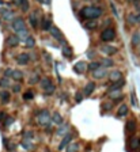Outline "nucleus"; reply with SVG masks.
<instances>
[{"label": "nucleus", "mask_w": 140, "mask_h": 152, "mask_svg": "<svg viewBox=\"0 0 140 152\" xmlns=\"http://www.w3.org/2000/svg\"><path fill=\"white\" fill-rule=\"evenodd\" d=\"M87 54H88V56H90V58H93L94 56H95V53H94V52H88Z\"/></svg>", "instance_id": "obj_50"}, {"label": "nucleus", "mask_w": 140, "mask_h": 152, "mask_svg": "<svg viewBox=\"0 0 140 152\" xmlns=\"http://www.w3.org/2000/svg\"><path fill=\"white\" fill-rule=\"evenodd\" d=\"M128 144H129V148H132V149H140V137L132 136Z\"/></svg>", "instance_id": "obj_15"}, {"label": "nucleus", "mask_w": 140, "mask_h": 152, "mask_svg": "<svg viewBox=\"0 0 140 152\" xmlns=\"http://www.w3.org/2000/svg\"><path fill=\"white\" fill-rule=\"evenodd\" d=\"M65 151H67V152H78L79 151V144H78V143H75V141H71L67 145Z\"/></svg>", "instance_id": "obj_28"}, {"label": "nucleus", "mask_w": 140, "mask_h": 152, "mask_svg": "<svg viewBox=\"0 0 140 152\" xmlns=\"http://www.w3.org/2000/svg\"><path fill=\"white\" fill-rule=\"evenodd\" d=\"M12 122H14V118H12V117H7V118L4 120V125L5 126H10Z\"/></svg>", "instance_id": "obj_42"}, {"label": "nucleus", "mask_w": 140, "mask_h": 152, "mask_svg": "<svg viewBox=\"0 0 140 152\" xmlns=\"http://www.w3.org/2000/svg\"><path fill=\"white\" fill-rule=\"evenodd\" d=\"M10 98H11V95L8 91H1V92H0V99H1V102L8 103V102H10Z\"/></svg>", "instance_id": "obj_31"}, {"label": "nucleus", "mask_w": 140, "mask_h": 152, "mask_svg": "<svg viewBox=\"0 0 140 152\" xmlns=\"http://www.w3.org/2000/svg\"><path fill=\"white\" fill-rule=\"evenodd\" d=\"M131 44H132V46L136 48L140 45V33L139 31H135L132 34V38H131Z\"/></svg>", "instance_id": "obj_20"}, {"label": "nucleus", "mask_w": 140, "mask_h": 152, "mask_svg": "<svg viewBox=\"0 0 140 152\" xmlns=\"http://www.w3.org/2000/svg\"><path fill=\"white\" fill-rule=\"evenodd\" d=\"M104 14V10L99 7V5H86L83 7L80 12H79V15H80V19H98L101 18Z\"/></svg>", "instance_id": "obj_1"}, {"label": "nucleus", "mask_w": 140, "mask_h": 152, "mask_svg": "<svg viewBox=\"0 0 140 152\" xmlns=\"http://www.w3.org/2000/svg\"><path fill=\"white\" fill-rule=\"evenodd\" d=\"M5 11H7V10H5V8H0V14L3 15V14H4V12H5Z\"/></svg>", "instance_id": "obj_52"}, {"label": "nucleus", "mask_w": 140, "mask_h": 152, "mask_svg": "<svg viewBox=\"0 0 140 152\" xmlns=\"http://www.w3.org/2000/svg\"><path fill=\"white\" fill-rule=\"evenodd\" d=\"M12 72H14V69L7 68L4 71V78H10V76H12Z\"/></svg>", "instance_id": "obj_41"}, {"label": "nucleus", "mask_w": 140, "mask_h": 152, "mask_svg": "<svg viewBox=\"0 0 140 152\" xmlns=\"http://www.w3.org/2000/svg\"><path fill=\"white\" fill-rule=\"evenodd\" d=\"M12 91L14 92H19L21 91V84H14L12 86Z\"/></svg>", "instance_id": "obj_46"}, {"label": "nucleus", "mask_w": 140, "mask_h": 152, "mask_svg": "<svg viewBox=\"0 0 140 152\" xmlns=\"http://www.w3.org/2000/svg\"><path fill=\"white\" fill-rule=\"evenodd\" d=\"M124 84H125L124 79H120V80H117V82H113L112 86L109 87V92H113V91H121V88L124 87Z\"/></svg>", "instance_id": "obj_9"}, {"label": "nucleus", "mask_w": 140, "mask_h": 152, "mask_svg": "<svg viewBox=\"0 0 140 152\" xmlns=\"http://www.w3.org/2000/svg\"><path fill=\"white\" fill-rule=\"evenodd\" d=\"M23 137H25V140H31V139H33V133H31V132H25V133H23Z\"/></svg>", "instance_id": "obj_44"}, {"label": "nucleus", "mask_w": 140, "mask_h": 152, "mask_svg": "<svg viewBox=\"0 0 140 152\" xmlns=\"http://www.w3.org/2000/svg\"><path fill=\"white\" fill-rule=\"evenodd\" d=\"M29 22H30V26L33 29H38L40 26V18H38V11L36 12H31L29 15Z\"/></svg>", "instance_id": "obj_7"}, {"label": "nucleus", "mask_w": 140, "mask_h": 152, "mask_svg": "<svg viewBox=\"0 0 140 152\" xmlns=\"http://www.w3.org/2000/svg\"><path fill=\"white\" fill-rule=\"evenodd\" d=\"M53 27L52 25V19L49 18V16H42L41 18V30L44 31H50V29Z\"/></svg>", "instance_id": "obj_6"}, {"label": "nucleus", "mask_w": 140, "mask_h": 152, "mask_svg": "<svg viewBox=\"0 0 140 152\" xmlns=\"http://www.w3.org/2000/svg\"><path fill=\"white\" fill-rule=\"evenodd\" d=\"M136 11H137V14H140V4L136 5Z\"/></svg>", "instance_id": "obj_51"}, {"label": "nucleus", "mask_w": 140, "mask_h": 152, "mask_svg": "<svg viewBox=\"0 0 140 152\" xmlns=\"http://www.w3.org/2000/svg\"><path fill=\"white\" fill-rule=\"evenodd\" d=\"M0 87H3V88H7V87H10V80H8V78L0 79Z\"/></svg>", "instance_id": "obj_37"}, {"label": "nucleus", "mask_w": 140, "mask_h": 152, "mask_svg": "<svg viewBox=\"0 0 140 152\" xmlns=\"http://www.w3.org/2000/svg\"><path fill=\"white\" fill-rule=\"evenodd\" d=\"M40 76H38V74H34V75H31L30 79H29V83L30 84H37V83H40Z\"/></svg>", "instance_id": "obj_35"}, {"label": "nucleus", "mask_w": 140, "mask_h": 152, "mask_svg": "<svg viewBox=\"0 0 140 152\" xmlns=\"http://www.w3.org/2000/svg\"><path fill=\"white\" fill-rule=\"evenodd\" d=\"M109 78H110V82L113 83V82H117L120 79H122V74H121V71L116 69V71H112L109 74Z\"/></svg>", "instance_id": "obj_17"}, {"label": "nucleus", "mask_w": 140, "mask_h": 152, "mask_svg": "<svg viewBox=\"0 0 140 152\" xmlns=\"http://www.w3.org/2000/svg\"><path fill=\"white\" fill-rule=\"evenodd\" d=\"M45 57H46V61H48V63H50V61H52V58H50V56H49L48 53L45 54Z\"/></svg>", "instance_id": "obj_48"}, {"label": "nucleus", "mask_w": 140, "mask_h": 152, "mask_svg": "<svg viewBox=\"0 0 140 152\" xmlns=\"http://www.w3.org/2000/svg\"><path fill=\"white\" fill-rule=\"evenodd\" d=\"M101 65L105 67V68H110V67H113L114 65V61L110 57H105V58L101 60Z\"/></svg>", "instance_id": "obj_26"}, {"label": "nucleus", "mask_w": 140, "mask_h": 152, "mask_svg": "<svg viewBox=\"0 0 140 152\" xmlns=\"http://www.w3.org/2000/svg\"><path fill=\"white\" fill-rule=\"evenodd\" d=\"M52 121L56 124V125H63L64 124V120H63V117H61V114L60 113H57V111H55L53 113V117H52Z\"/></svg>", "instance_id": "obj_22"}, {"label": "nucleus", "mask_w": 140, "mask_h": 152, "mask_svg": "<svg viewBox=\"0 0 140 152\" xmlns=\"http://www.w3.org/2000/svg\"><path fill=\"white\" fill-rule=\"evenodd\" d=\"M106 75H108V72H106V69L105 68H99V69H97V71H94L93 72L94 79H104Z\"/></svg>", "instance_id": "obj_21"}, {"label": "nucleus", "mask_w": 140, "mask_h": 152, "mask_svg": "<svg viewBox=\"0 0 140 152\" xmlns=\"http://www.w3.org/2000/svg\"><path fill=\"white\" fill-rule=\"evenodd\" d=\"M4 4V0H0V5H3Z\"/></svg>", "instance_id": "obj_54"}, {"label": "nucleus", "mask_w": 140, "mask_h": 152, "mask_svg": "<svg viewBox=\"0 0 140 152\" xmlns=\"http://www.w3.org/2000/svg\"><path fill=\"white\" fill-rule=\"evenodd\" d=\"M63 56H64V57H68V58H72V56H73L72 49L69 46H67V45H64V48H63Z\"/></svg>", "instance_id": "obj_29"}, {"label": "nucleus", "mask_w": 140, "mask_h": 152, "mask_svg": "<svg viewBox=\"0 0 140 152\" xmlns=\"http://www.w3.org/2000/svg\"><path fill=\"white\" fill-rule=\"evenodd\" d=\"M136 23H140V14H136Z\"/></svg>", "instance_id": "obj_49"}, {"label": "nucleus", "mask_w": 140, "mask_h": 152, "mask_svg": "<svg viewBox=\"0 0 140 152\" xmlns=\"http://www.w3.org/2000/svg\"><path fill=\"white\" fill-rule=\"evenodd\" d=\"M11 27H12V30H14L18 35H21L23 40L26 37H29V31H27L26 26H25V21L22 19L21 16H15V18L11 21Z\"/></svg>", "instance_id": "obj_2"}, {"label": "nucleus", "mask_w": 140, "mask_h": 152, "mask_svg": "<svg viewBox=\"0 0 140 152\" xmlns=\"http://www.w3.org/2000/svg\"><path fill=\"white\" fill-rule=\"evenodd\" d=\"M95 87H97V86H95V83H94V82H88V83L84 86L83 94L87 95V96H88V95H91L94 91H95Z\"/></svg>", "instance_id": "obj_16"}, {"label": "nucleus", "mask_w": 140, "mask_h": 152, "mask_svg": "<svg viewBox=\"0 0 140 152\" xmlns=\"http://www.w3.org/2000/svg\"><path fill=\"white\" fill-rule=\"evenodd\" d=\"M128 113H129V107L125 105V103H122L118 107V110H117V117H127Z\"/></svg>", "instance_id": "obj_18"}, {"label": "nucleus", "mask_w": 140, "mask_h": 152, "mask_svg": "<svg viewBox=\"0 0 140 152\" xmlns=\"http://www.w3.org/2000/svg\"><path fill=\"white\" fill-rule=\"evenodd\" d=\"M38 1H41V3H44V0H38Z\"/></svg>", "instance_id": "obj_56"}, {"label": "nucleus", "mask_w": 140, "mask_h": 152, "mask_svg": "<svg viewBox=\"0 0 140 152\" xmlns=\"http://www.w3.org/2000/svg\"><path fill=\"white\" fill-rule=\"evenodd\" d=\"M101 50L105 54H108V56H113V54H116V53L118 52V49L116 46H112V45H104V46L101 48Z\"/></svg>", "instance_id": "obj_13"}, {"label": "nucleus", "mask_w": 140, "mask_h": 152, "mask_svg": "<svg viewBox=\"0 0 140 152\" xmlns=\"http://www.w3.org/2000/svg\"><path fill=\"white\" fill-rule=\"evenodd\" d=\"M84 27L87 29V30H95L97 27H98V23L95 19H88L86 23H84Z\"/></svg>", "instance_id": "obj_23"}, {"label": "nucleus", "mask_w": 140, "mask_h": 152, "mask_svg": "<svg viewBox=\"0 0 140 152\" xmlns=\"http://www.w3.org/2000/svg\"><path fill=\"white\" fill-rule=\"evenodd\" d=\"M50 34H52V37H53V38H56V40L60 42V44L65 45V41H64V35H63V33L60 31V29H59V27L53 26L52 29H50Z\"/></svg>", "instance_id": "obj_5"}, {"label": "nucleus", "mask_w": 140, "mask_h": 152, "mask_svg": "<svg viewBox=\"0 0 140 152\" xmlns=\"http://www.w3.org/2000/svg\"><path fill=\"white\" fill-rule=\"evenodd\" d=\"M72 139H73V133H67V135L64 136V139L61 140V144L59 145V149H64V148H67L68 144L72 141Z\"/></svg>", "instance_id": "obj_14"}, {"label": "nucleus", "mask_w": 140, "mask_h": 152, "mask_svg": "<svg viewBox=\"0 0 140 152\" xmlns=\"http://www.w3.org/2000/svg\"><path fill=\"white\" fill-rule=\"evenodd\" d=\"M117 33L114 30V27H105L101 31V41L102 42H112L116 40Z\"/></svg>", "instance_id": "obj_3"}, {"label": "nucleus", "mask_w": 140, "mask_h": 152, "mask_svg": "<svg viewBox=\"0 0 140 152\" xmlns=\"http://www.w3.org/2000/svg\"><path fill=\"white\" fill-rule=\"evenodd\" d=\"M73 71L79 75L83 74V72L87 71V64L84 63V61H79V63H76L75 65H73Z\"/></svg>", "instance_id": "obj_12"}, {"label": "nucleus", "mask_w": 140, "mask_h": 152, "mask_svg": "<svg viewBox=\"0 0 140 152\" xmlns=\"http://www.w3.org/2000/svg\"><path fill=\"white\" fill-rule=\"evenodd\" d=\"M136 132V121L135 120H128L125 124V133L127 135H133Z\"/></svg>", "instance_id": "obj_8"}, {"label": "nucleus", "mask_w": 140, "mask_h": 152, "mask_svg": "<svg viewBox=\"0 0 140 152\" xmlns=\"http://www.w3.org/2000/svg\"><path fill=\"white\" fill-rule=\"evenodd\" d=\"M14 18H15V14H14V11H11V10H7L4 14L1 15V19H3V21H12Z\"/></svg>", "instance_id": "obj_27"}, {"label": "nucleus", "mask_w": 140, "mask_h": 152, "mask_svg": "<svg viewBox=\"0 0 140 152\" xmlns=\"http://www.w3.org/2000/svg\"><path fill=\"white\" fill-rule=\"evenodd\" d=\"M131 102H132V106H137V100H136L135 92H132V94H131Z\"/></svg>", "instance_id": "obj_43"}, {"label": "nucleus", "mask_w": 140, "mask_h": 152, "mask_svg": "<svg viewBox=\"0 0 140 152\" xmlns=\"http://www.w3.org/2000/svg\"><path fill=\"white\" fill-rule=\"evenodd\" d=\"M127 22H128L129 25H132V26L136 25V15L135 14H128V15H127Z\"/></svg>", "instance_id": "obj_36"}, {"label": "nucleus", "mask_w": 140, "mask_h": 152, "mask_svg": "<svg viewBox=\"0 0 140 152\" xmlns=\"http://www.w3.org/2000/svg\"><path fill=\"white\" fill-rule=\"evenodd\" d=\"M22 148L26 149V151H31V149L34 148V144H31L30 140H23V141H22Z\"/></svg>", "instance_id": "obj_34"}, {"label": "nucleus", "mask_w": 140, "mask_h": 152, "mask_svg": "<svg viewBox=\"0 0 140 152\" xmlns=\"http://www.w3.org/2000/svg\"><path fill=\"white\" fill-rule=\"evenodd\" d=\"M19 8H21L23 12H27L29 8H30V3H29V0H22L21 4H19Z\"/></svg>", "instance_id": "obj_33"}, {"label": "nucleus", "mask_w": 140, "mask_h": 152, "mask_svg": "<svg viewBox=\"0 0 140 152\" xmlns=\"http://www.w3.org/2000/svg\"><path fill=\"white\" fill-rule=\"evenodd\" d=\"M23 42H25L26 48H34V46H36V38L33 37V35L26 37L25 40H23Z\"/></svg>", "instance_id": "obj_24"}, {"label": "nucleus", "mask_w": 140, "mask_h": 152, "mask_svg": "<svg viewBox=\"0 0 140 152\" xmlns=\"http://www.w3.org/2000/svg\"><path fill=\"white\" fill-rule=\"evenodd\" d=\"M68 129H69V124H63V125L59 126V129L56 131V135H59V136H65L68 133Z\"/></svg>", "instance_id": "obj_19"}, {"label": "nucleus", "mask_w": 140, "mask_h": 152, "mask_svg": "<svg viewBox=\"0 0 140 152\" xmlns=\"http://www.w3.org/2000/svg\"><path fill=\"white\" fill-rule=\"evenodd\" d=\"M101 67H102V65H101V61H91V63L87 65V69L90 72H94V71L99 69Z\"/></svg>", "instance_id": "obj_25"}, {"label": "nucleus", "mask_w": 140, "mask_h": 152, "mask_svg": "<svg viewBox=\"0 0 140 152\" xmlns=\"http://www.w3.org/2000/svg\"><path fill=\"white\" fill-rule=\"evenodd\" d=\"M33 98H34V92H33V91H27V92L23 94V99L25 100H30V99H33Z\"/></svg>", "instance_id": "obj_39"}, {"label": "nucleus", "mask_w": 140, "mask_h": 152, "mask_svg": "<svg viewBox=\"0 0 140 152\" xmlns=\"http://www.w3.org/2000/svg\"><path fill=\"white\" fill-rule=\"evenodd\" d=\"M1 21H3V19H1V18H0V25H1Z\"/></svg>", "instance_id": "obj_55"}, {"label": "nucleus", "mask_w": 140, "mask_h": 152, "mask_svg": "<svg viewBox=\"0 0 140 152\" xmlns=\"http://www.w3.org/2000/svg\"><path fill=\"white\" fill-rule=\"evenodd\" d=\"M5 147H7V149H8V151H14V149L16 148V144H14V143H10V144H7Z\"/></svg>", "instance_id": "obj_45"}, {"label": "nucleus", "mask_w": 140, "mask_h": 152, "mask_svg": "<svg viewBox=\"0 0 140 152\" xmlns=\"http://www.w3.org/2000/svg\"><path fill=\"white\" fill-rule=\"evenodd\" d=\"M29 61H30V56L27 53H21V54L16 56V63L19 65H27Z\"/></svg>", "instance_id": "obj_11"}, {"label": "nucleus", "mask_w": 140, "mask_h": 152, "mask_svg": "<svg viewBox=\"0 0 140 152\" xmlns=\"http://www.w3.org/2000/svg\"><path fill=\"white\" fill-rule=\"evenodd\" d=\"M44 3H46V4H50V3H52V0H44Z\"/></svg>", "instance_id": "obj_53"}, {"label": "nucleus", "mask_w": 140, "mask_h": 152, "mask_svg": "<svg viewBox=\"0 0 140 152\" xmlns=\"http://www.w3.org/2000/svg\"><path fill=\"white\" fill-rule=\"evenodd\" d=\"M40 84H41V87L44 90L45 88H48V87H49V86H52V80H50V79L49 78H44V79H41V80H40Z\"/></svg>", "instance_id": "obj_32"}, {"label": "nucleus", "mask_w": 140, "mask_h": 152, "mask_svg": "<svg viewBox=\"0 0 140 152\" xmlns=\"http://www.w3.org/2000/svg\"><path fill=\"white\" fill-rule=\"evenodd\" d=\"M21 42V38L18 35H8L7 37V46L8 48H16Z\"/></svg>", "instance_id": "obj_10"}, {"label": "nucleus", "mask_w": 140, "mask_h": 152, "mask_svg": "<svg viewBox=\"0 0 140 152\" xmlns=\"http://www.w3.org/2000/svg\"><path fill=\"white\" fill-rule=\"evenodd\" d=\"M55 90H56V87H55V84H52V86H49L48 88L44 90V92H45V95H52L53 92H55Z\"/></svg>", "instance_id": "obj_38"}, {"label": "nucleus", "mask_w": 140, "mask_h": 152, "mask_svg": "<svg viewBox=\"0 0 140 152\" xmlns=\"http://www.w3.org/2000/svg\"><path fill=\"white\" fill-rule=\"evenodd\" d=\"M11 78L14 79V80H16V82H21L22 79H23V72L19 71V69H15V71L12 72V76H11Z\"/></svg>", "instance_id": "obj_30"}, {"label": "nucleus", "mask_w": 140, "mask_h": 152, "mask_svg": "<svg viewBox=\"0 0 140 152\" xmlns=\"http://www.w3.org/2000/svg\"><path fill=\"white\" fill-rule=\"evenodd\" d=\"M37 121L38 124L45 128H49L50 124H52V120H50V115H49V111L48 110H41L37 113Z\"/></svg>", "instance_id": "obj_4"}, {"label": "nucleus", "mask_w": 140, "mask_h": 152, "mask_svg": "<svg viewBox=\"0 0 140 152\" xmlns=\"http://www.w3.org/2000/svg\"><path fill=\"white\" fill-rule=\"evenodd\" d=\"M82 99H83V95L80 94V92H78V94L75 95V100L76 102H82Z\"/></svg>", "instance_id": "obj_47"}, {"label": "nucleus", "mask_w": 140, "mask_h": 152, "mask_svg": "<svg viewBox=\"0 0 140 152\" xmlns=\"http://www.w3.org/2000/svg\"><path fill=\"white\" fill-rule=\"evenodd\" d=\"M112 107H113V105H112L110 102H105V103H102V110H104V111L112 110Z\"/></svg>", "instance_id": "obj_40"}]
</instances>
